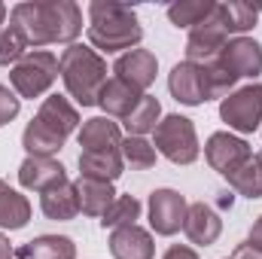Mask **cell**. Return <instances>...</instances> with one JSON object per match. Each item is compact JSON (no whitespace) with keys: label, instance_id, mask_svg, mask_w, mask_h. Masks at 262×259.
I'll use <instances>...</instances> for the list:
<instances>
[{"label":"cell","instance_id":"6da1fadb","mask_svg":"<svg viewBox=\"0 0 262 259\" xmlns=\"http://www.w3.org/2000/svg\"><path fill=\"white\" fill-rule=\"evenodd\" d=\"M9 25H15L28 46H73L82 34V9L73 0H25L9 9Z\"/></svg>","mask_w":262,"mask_h":259},{"label":"cell","instance_id":"7a4b0ae2","mask_svg":"<svg viewBox=\"0 0 262 259\" xmlns=\"http://www.w3.org/2000/svg\"><path fill=\"white\" fill-rule=\"evenodd\" d=\"M89 43L92 49L101 55H122L140 46L143 40V28L137 21V12L122 3H107V0H92L89 3Z\"/></svg>","mask_w":262,"mask_h":259},{"label":"cell","instance_id":"3957f363","mask_svg":"<svg viewBox=\"0 0 262 259\" xmlns=\"http://www.w3.org/2000/svg\"><path fill=\"white\" fill-rule=\"evenodd\" d=\"M58 73L64 79L67 98H73L79 107H98V98L107 85V61L92 46L73 43L64 46L58 55Z\"/></svg>","mask_w":262,"mask_h":259},{"label":"cell","instance_id":"277c9868","mask_svg":"<svg viewBox=\"0 0 262 259\" xmlns=\"http://www.w3.org/2000/svg\"><path fill=\"white\" fill-rule=\"evenodd\" d=\"M58 55L49 49H31L18 64L9 70V85L21 101H34L49 95L58 79Z\"/></svg>","mask_w":262,"mask_h":259},{"label":"cell","instance_id":"5b68a950","mask_svg":"<svg viewBox=\"0 0 262 259\" xmlns=\"http://www.w3.org/2000/svg\"><path fill=\"white\" fill-rule=\"evenodd\" d=\"M152 146L171 165H192V162H198V156H201V143H198L195 125H192L189 116H180V113L162 116V122L156 125Z\"/></svg>","mask_w":262,"mask_h":259},{"label":"cell","instance_id":"8992f818","mask_svg":"<svg viewBox=\"0 0 262 259\" xmlns=\"http://www.w3.org/2000/svg\"><path fill=\"white\" fill-rule=\"evenodd\" d=\"M220 119L229 125V131L241 134H253L262 125V85L250 82L235 89L232 95H226L220 101Z\"/></svg>","mask_w":262,"mask_h":259},{"label":"cell","instance_id":"52a82bcc","mask_svg":"<svg viewBox=\"0 0 262 259\" xmlns=\"http://www.w3.org/2000/svg\"><path fill=\"white\" fill-rule=\"evenodd\" d=\"M186 213H189V201L186 195H180L177 189H152L146 198V220H149V229L162 238H171L177 235L183 226H186Z\"/></svg>","mask_w":262,"mask_h":259},{"label":"cell","instance_id":"ba28073f","mask_svg":"<svg viewBox=\"0 0 262 259\" xmlns=\"http://www.w3.org/2000/svg\"><path fill=\"white\" fill-rule=\"evenodd\" d=\"M229 43V28H226V18H223V12H220V3L213 6V12L195 25L192 31H189V40H186V61H192V64H207V61H213L220 52H223V46Z\"/></svg>","mask_w":262,"mask_h":259},{"label":"cell","instance_id":"9c48e42d","mask_svg":"<svg viewBox=\"0 0 262 259\" xmlns=\"http://www.w3.org/2000/svg\"><path fill=\"white\" fill-rule=\"evenodd\" d=\"M204 159H207V165H210L216 174L229 177V174H235L244 162L253 159V149H250V143H247L244 137H238V134H232V131H213V134L204 140Z\"/></svg>","mask_w":262,"mask_h":259},{"label":"cell","instance_id":"30bf717a","mask_svg":"<svg viewBox=\"0 0 262 259\" xmlns=\"http://www.w3.org/2000/svg\"><path fill=\"white\" fill-rule=\"evenodd\" d=\"M168 92L177 104L183 107H201L210 101V89H207V76H204V64H192V61H177L168 73Z\"/></svg>","mask_w":262,"mask_h":259},{"label":"cell","instance_id":"8fae6325","mask_svg":"<svg viewBox=\"0 0 262 259\" xmlns=\"http://www.w3.org/2000/svg\"><path fill=\"white\" fill-rule=\"evenodd\" d=\"M18 183L28 192H49L55 186L67 183V168L58 159H40V156H28L18 165Z\"/></svg>","mask_w":262,"mask_h":259},{"label":"cell","instance_id":"7c38bea8","mask_svg":"<svg viewBox=\"0 0 262 259\" xmlns=\"http://www.w3.org/2000/svg\"><path fill=\"white\" fill-rule=\"evenodd\" d=\"M113 73L116 79L128 82L131 89L137 92H146L152 82H156V73H159V58L149 52V49H131V52H122L116 61H113Z\"/></svg>","mask_w":262,"mask_h":259},{"label":"cell","instance_id":"4fadbf2b","mask_svg":"<svg viewBox=\"0 0 262 259\" xmlns=\"http://www.w3.org/2000/svg\"><path fill=\"white\" fill-rule=\"evenodd\" d=\"M238 79H256L262 73V46L253 37H229L223 52L216 55Z\"/></svg>","mask_w":262,"mask_h":259},{"label":"cell","instance_id":"5bb4252c","mask_svg":"<svg viewBox=\"0 0 262 259\" xmlns=\"http://www.w3.org/2000/svg\"><path fill=\"white\" fill-rule=\"evenodd\" d=\"M110 256L113 259H156L152 232L143 226H122L110 232Z\"/></svg>","mask_w":262,"mask_h":259},{"label":"cell","instance_id":"9a60e30c","mask_svg":"<svg viewBox=\"0 0 262 259\" xmlns=\"http://www.w3.org/2000/svg\"><path fill=\"white\" fill-rule=\"evenodd\" d=\"M183 235H186L189 244H195V247H210V244H216V238L223 235V220H220V213H216L210 204L192 201V204H189V213H186Z\"/></svg>","mask_w":262,"mask_h":259},{"label":"cell","instance_id":"2e32d148","mask_svg":"<svg viewBox=\"0 0 262 259\" xmlns=\"http://www.w3.org/2000/svg\"><path fill=\"white\" fill-rule=\"evenodd\" d=\"M37 119L43 125H49L52 131H58L64 140L73 131H79V125H82L79 122V110L70 104L67 95H46L43 104H40V110H37Z\"/></svg>","mask_w":262,"mask_h":259},{"label":"cell","instance_id":"e0dca14e","mask_svg":"<svg viewBox=\"0 0 262 259\" xmlns=\"http://www.w3.org/2000/svg\"><path fill=\"white\" fill-rule=\"evenodd\" d=\"M76 140H79L82 153H89V149H119L122 146V128L110 116H92L79 125Z\"/></svg>","mask_w":262,"mask_h":259},{"label":"cell","instance_id":"ac0fdd59","mask_svg":"<svg viewBox=\"0 0 262 259\" xmlns=\"http://www.w3.org/2000/svg\"><path fill=\"white\" fill-rule=\"evenodd\" d=\"M125 174V159L122 149H89L79 153V177H95V180H119Z\"/></svg>","mask_w":262,"mask_h":259},{"label":"cell","instance_id":"d6986e66","mask_svg":"<svg viewBox=\"0 0 262 259\" xmlns=\"http://www.w3.org/2000/svg\"><path fill=\"white\" fill-rule=\"evenodd\" d=\"M73 189H76V201H79V213H85V217H98L101 220L107 213V207L116 201V189L107 180L79 177L73 183Z\"/></svg>","mask_w":262,"mask_h":259},{"label":"cell","instance_id":"ffe728a7","mask_svg":"<svg viewBox=\"0 0 262 259\" xmlns=\"http://www.w3.org/2000/svg\"><path fill=\"white\" fill-rule=\"evenodd\" d=\"M143 95H146V92H137V89H131L128 82L110 76L107 85H104V92H101V98H98V107H101L104 116H110V119H125V116H131V110L140 104Z\"/></svg>","mask_w":262,"mask_h":259},{"label":"cell","instance_id":"44dd1931","mask_svg":"<svg viewBox=\"0 0 262 259\" xmlns=\"http://www.w3.org/2000/svg\"><path fill=\"white\" fill-rule=\"evenodd\" d=\"M15 259H76V244L67 235H37L15 250Z\"/></svg>","mask_w":262,"mask_h":259},{"label":"cell","instance_id":"7402d4cb","mask_svg":"<svg viewBox=\"0 0 262 259\" xmlns=\"http://www.w3.org/2000/svg\"><path fill=\"white\" fill-rule=\"evenodd\" d=\"M21 146L28 156H40V159H55L64 146V137L58 131H52L49 125H43L37 116L25 125L21 131Z\"/></svg>","mask_w":262,"mask_h":259},{"label":"cell","instance_id":"603a6c76","mask_svg":"<svg viewBox=\"0 0 262 259\" xmlns=\"http://www.w3.org/2000/svg\"><path fill=\"white\" fill-rule=\"evenodd\" d=\"M28 223H31V201H28V195H21L6 180H0V229L18 232Z\"/></svg>","mask_w":262,"mask_h":259},{"label":"cell","instance_id":"cb8c5ba5","mask_svg":"<svg viewBox=\"0 0 262 259\" xmlns=\"http://www.w3.org/2000/svg\"><path fill=\"white\" fill-rule=\"evenodd\" d=\"M40 210H43L46 220H55V223H67V220H73V217L79 213V201H76V189H73V183L67 180V183H61V186L43 192L40 195Z\"/></svg>","mask_w":262,"mask_h":259},{"label":"cell","instance_id":"d4e9b609","mask_svg":"<svg viewBox=\"0 0 262 259\" xmlns=\"http://www.w3.org/2000/svg\"><path fill=\"white\" fill-rule=\"evenodd\" d=\"M162 122V104H159V98L156 95H143L140 98V104L131 110V116L122 119V125L128 131V137H146L149 131H156V125Z\"/></svg>","mask_w":262,"mask_h":259},{"label":"cell","instance_id":"484cf974","mask_svg":"<svg viewBox=\"0 0 262 259\" xmlns=\"http://www.w3.org/2000/svg\"><path fill=\"white\" fill-rule=\"evenodd\" d=\"M220 12L226 18V28H229V37H247V31L256 28V18H259L262 6L259 3H244V0H229V3H220Z\"/></svg>","mask_w":262,"mask_h":259},{"label":"cell","instance_id":"4316f807","mask_svg":"<svg viewBox=\"0 0 262 259\" xmlns=\"http://www.w3.org/2000/svg\"><path fill=\"white\" fill-rule=\"evenodd\" d=\"M213 0H180V3H171L168 6V21L174 25V28H195L201 25L210 12H213Z\"/></svg>","mask_w":262,"mask_h":259},{"label":"cell","instance_id":"83f0119b","mask_svg":"<svg viewBox=\"0 0 262 259\" xmlns=\"http://www.w3.org/2000/svg\"><path fill=\"white\" fill-rule=\"evenodd\" d=\"M143 213V204L134 195H116V201L107 207V213L101 217V229H122V226H134Z\"/></svg>","mask_w":262,"mask_h":259},{"label":"cell","instance_id":"f1b7e54d","mask_svg":"<svg viewBox=\"0 0 262 259\" xmlns=\"http://www.w3.org/2000/svg\"><path fill=\"white\" fill-rule=\"evenodd\" d=\"M119 149H122L125 165H131L134 171H149L156 165V159H159L156 146L146 137H122V146Z\"/></svg>","mask_w":262,"mask_h":259},{"label":"cell","instance_id":"f546056e","mask_svg":"<svg viewBox=\"0 0 262 259\" xmlns=\"http://www.w3.org/2000/svg\"><path fill=\"white\" fill-rule=\"evenodd\" d=\"M229 180V186L235 189L238 195H244V198H262V171L259 165H256V159H250V162H244L235 174H229L226 177Z\"/></svg>","mask_w":262,"mask_h":259},{"label":"cell","instance_id":"4dcf8cb0","mask_svg":"<svg viewBox=\"0 0 262 259\" xmlns=\"http://www.w3.org/2000/svg\"><path fill=\"white\" fill-rule=\"evenodd\" d=\"M28 52H31V46H28L25 34L15 25H6L0 31V67H15Z\"/></svg>","mask_w":262,"mask_h":259},{"label":"cell","instance_id":"1f68e13d","mask_svg":"<svg viewBox=\"0 0 262 259\" xmlns=\"http://www.w3.org/2000/svg\"><path fill=\"white\" fill-rule=\"evenodd\" d=\"M204 76H207L210 101H213V98H220V101H223V98H226V95H232V92H235V85H238V76L223 64L220 58H213V61H207V64H204Z\"/></svg>","mask_w":262,"mask_h":259},{"label":"cell","instance_id":"d6a6232c","mask_svg":"<svg viewBox=\"0 0 262 259\" xmlns=\"http://www.w3.org/2000/svg\"><path fill=\"white\" fill-rule=\"evenodd\" d=\"M18 110H21V98H18L9 85L0 82V128L9 125V122L18 116Z\"/></svg>","mask_w":262,"mask_h":259},{"label":"cell","instance_id":"836d02e7","mask_svg":"<svg viewBox=\"0 0 262 259\" xmlns=\"http://www.w3.org/2000/svg\"><path fill=\"white\" fill-rule=\"evenodd\" d=\"M162 259H198V253H195V247H189V244H171Z\"/></svg>","mask_w":262,"mask_h":259},{"label":"cell","instance_id":"e575fe53","mask_svg":"<svg viewBox=\"0 0 262 259\" xmlns=\"http://www.w3.org/2000/svg\"><path fill=\"white\" fill-rule=\"evenodd\" d=\"M247 244H250V247H256V250L262 253V213L256 217V223L250 226V235H247Z\"/></svg>","mask_w":262,"mask_h":259},{"label":"cell","instance_id":"d590c367","mask_svg":"<svg viewBox=\"0 0 262 259\" xmlns=\"http://www.w3.org/2000/svg\"><path fill=\"white\" fill-rule=\"evenodd\" d=\"M232 259H262V253L256 250V247H250V244L244 241V244H238V247H235Z\"/></svg>","mask_w":262,"mask_h":259},{"label":"cell","instance_id":"8d00e7d4","mask_svg":"<svg viewBox=\"0 0 262 259\" xmlns=\"http://www.w3.org/2000/svg\"><path fill=\"white\" fill-rule=\"evenodd\" d=\"M0 259H15V250H12V244L3 232H0Z\"/></svg>","mask_w":262,"mask_h":259},{"label":"cell","instance_id":"74e56055","mask_svg":"<svg viewBox=\"0 0 262 259\" xmlns=\"http://www.w3.org/2000/svg\"><path fill=\"white\" fill-rule=\"evenodd\" d=\"M6 15H9V6H6V3H0V31L6 28Z\"/></svg>","mask_w":262,"mask_h":259},{"label":"cell","instance_id":"f35d334b","mask_svg":"<svg viewBox=\"0 0 262 259\" xmlns=\"http://www.w3.org/2000/svg\"><path fill=\"white\" fill-rule=\"evenodd\" d=\"M253 159H256V165H259V171H262V153H256Z\"/></svg>","mask_w":262,"mask_h":259},{"label":"cell","instance_id":"ab89813d","mask_svg":"<svg viewBox=\"0 0 262 259\" xmlns=\"http://www.w3.org/2000/svg\"><path fill=\"white\" fill-rule=\"evenodd\" d=\"M223 259H232V256H223Z\"/></svg>","mask_w":262,"mask_h":259}]
</instances>
